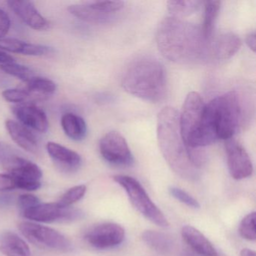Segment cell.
Returning <instances> with one entry per match:
<instances>
[{"mask_svg": "<svg viewBox=\"0 0 256 256\" xmlns=\"http://www.w3.org/2000/svg\"><path fill=\"white\" fill-rule=\"evenodd\" d=\"M156 41L162 54L176 64L198 62L208 52V41L202 29L172 16L166 18L160 24Z\"/></svg>", "mask_w": 256, "mask_h": 256, "instance_id": "obj_1", "label": "cell"}, {"mask_svg": "<svg viewBox=\"0 0 256 256\" xmlns=\"http://www.w3.org/2000/svg\"><path fill=\"white\" fill-rule=\"evenodd\" d=\"M247 108L244 96L236 91L211 100L204 110L202 138L209 144L218 139L232 138L246 121Z\"/></svg>", "mask_w": 256, "mask_h": 256, "instance_id": "obj_2", "label": "cell"}, {"mask_svg": "<svg viewBox=\"0 0 256 256\" xmlns=\"http://www.w3.org/2000/svg\"><path fill=\"white\" fill-rule=\"evenodd\" d=\"M157 139L162 154L170 167L180 176L196 179L198 169L192 161L180 131L179 114L174 108H164L157 118Z\"/></svg>", "mask_w": 256, "mask_h": 256, "instance_id": "obj_3", "label": "cell"}, {"mask_svg": "<svg viewBox=\"0 0 256 256\" xmlns=\"http://www.w3.org/2000/svg\"><path fill=\"white\" fill-rule=\"evenodd\" d=\"M122 85L128 94L134 96L158 102L166 96V71L161 62L156 60H138L130 64L124 73Z\"/></svg>", "mask_w": 256, "mask_h": 256, "instance_id": "obj_4", "label": "cell"}, {"mask_svg": "<svg viewBox=\"0 0 256 256\" xmlns=\"http://www.w3.org/2000/svg\"><path fill=\"white\" fill-rule=\"evenodd\" d=\"M113 178L124 188L133 206L145 218L160 227H168L169 222L166 216L151 200L137 180L126 175H116Z\"/></svg>", "mask_w": 256, "mask_h": 256, "instance_id": "obj_5", "label": "cell"}, {"mask_svg": "<svg viewBox=\"0 0 256 256\" xmlns=\"http://www.w3.org/2000/svg\"><path fill=\"white\" fill-rule=\"evenodd\" d=\"M205 104L200 94L196 92H190L184 102L179 116L180 131L188 148H198Z\"/></svg>", "mask_w": 256, "mask_h": 256, "instance_id": "obj_6", "label": "cell"}, {"mask_svg": "<svg viewBox=\"0 0 256 256\" xmlns=\"http://www.w3.org/2000/svg\"><path fill=\"white\" fill-rule=\"evenodd\" d=\"M18 228L26 240L38 248L60 252L72 250L70 240L52 228L32 222H22Z\"/></svg>", "mask_w": 256, "mask_h": 256, "instance_id": "obj_7", "label": "cell"}, {"mask_svg": "<svg viewBox=\"0 0 256 256\" xmlns=\"http://www.w3.org/2000/svg\"><path fill=\"white\" fill-rule=\"evenodd\" d=\"M100 150L104 160L118 166H131L134 157L124 136L118 132H110L100 140Z\"/></svg>", "mask_w": 256, "mask_h": 256, "instance_id": "obj_8", "label": "cell"}, {"mask_svg": "<svg viewBox=\"0 0 256 256\" xmlns=\"http://www.w3.org/2000/svg\"><path fill=\"white\" fill-rule=\"evenodd\" d=\"M24 218L38 222H68L80 218L82 212L78 210L61 208L58 203H40L22 212Z\"/></svg>", "mask_w": 256, "mask_h": 256, "instance_id": "obj_9", "label": "cell"}, {"mask_svg": "<svg viewBox=\"0 0 256 256\" xmlns=\"http://www.w3.org/2000/svg\"><path fill=\"white\" fill-rule=\"evenodd\" d=\"M228 167L232 178L236 180L250 178L253 172L252 163L245 148L236 140H226Z\"/></svg>", "mask_w": 256, "mask_h": 256, "instance_id": "obj_10", "label": "cell"}, {"mask_svg": "<svg viewBox=\"0 0 256 256\" xmlns=\"http://www.w3.org/2000/svg\"><path fill=\"white\" fill-rule=\"evenodd\" d=\"M125 238L124 228L116 223L106 222L94 226L85 235L86 242L94 248L104 250L120 245Z\"/></svg>", "mask_w": 256, "mask_h": 256, "instance_id": "obj_11", "label": "cell"}, {"mask_svg": "<svg viewBox=\"0 0 256 256\" xmlns=\"http://www.w3.org/2000/svg\"><path fill=\"white\" fill-rule=\"evenodd\" d=\"M13 113L26 128L40 132H46L48 128V120L46 113L34 103H23L14 106Z\"/></svg>", "mask_w": 256, "mask_h": 256, "instance_id": "obj_12", "label": "cell"}, {"mask_svg": "<svg viewBox=\"0 0 256 256\" xmlns=\"http://www.w3.org/2000/svg\"><path fill=\"white\" fill-rule=\"evenodd\" d=\"M10 8L14 14L28 26L36 30L48 29V22L38 12L34 4L30 1H8Z\"/></svg>", "mask_w": 256, "mask_h": 256, "instance_id": "obj_13", "label": "cell"}, {"mask_svg": "<svg viewBox=\"0 0 256 256\" xmlns=\"http://www.w3.org/2000/svg\"><path fill=\"white\" fill-rule=\"evenodd\" d=\"M4 168L16 179L40 181L42 172L35 163L22 157L12 156L4 161Z\"/></svg>", "mask_w": 256, "mask_h": 256, "instance_id": "obj_14", "label": "cell"}, {"mask_svg": "<svg viewBox=\"0 0 256 256\" xmlns=\"http://www.w3.org/2000/svg\"><path fill=\"white\" fill-rule=\"evenodd\" d=\"M46 149L56 166L64 172H76L82 164L80 156L76 151L55 142H48Z\"/></svg>", "mask_w": 256, "mask_h": 256, "instance_id": "obj_15", "label": "cell"}, {"mask_svg": "<svg viewBox=\"0 0 256 256\" xmlns=\"http://www.w3.org/2000/svg\"><path fill=\"white\" fill-rule=\"evenodd\" d=\"M6 127L10 137L20 148L30 154H36L38 152L36 138L29 128L12 120H6Z\"/></svg>", "mask_w": 256, "mask_h": 256, "instance_id": "obj_16", "label": "cell"}, {"mask_svg": "<svg viewBox=\"0 0 256 256\" xmlns=\"http://www.w3.org/2000/svg\"><path fill=\"white\" fill-rule=\"evenodd\" d=\"M181 234L184 241L198 254L202 256H218L210 241L193 226H184Z\"/></svg>", "mask_w": 256, "mask_h": 256, "instance_id": "obj_17", "label": "cell"}, {"mask_svg": "<svg viewBox=\"0 0 256 256\" xmlns=\"http://www.w3.org/2000/svg\"><path fill=\"white\" fill-rule=\"evenodd\" d=\"M0 252L6 256H30V248L20 236L5 230L0 233Z\"/></svg>", "mask_w": 256, "mask_h": 256, "instance_id": "obj_18", "label": "cell"}, {"mask_svg": "<svg viewBox=\"0 0 256 256\" xmlns=\"http://www.w3.org/2000/svg\"><path fill=\"white\" fill-rule=\"evenodd\" d=\"M0 50L28 56H43L50 54V48L40 44L26 43L12 38H0Z\"/></svg>", "mask_w": 256, "mask_h": 256, "instance_id": "obj_19", "label": "cell"}, {"mask_svg": "<svg viewBox=\"0 0 256 256\" xmlns=\"http://www.w3.org/2000/svg\"><path fill=\"white\" fill-rule=\"evenodd\" d=\"M242 46L240 38L235 34L228 32L217 38L212 47L216 58L221 60L230 59Z\"/></svg>", "mask_w": 256, "mask_h": 256, "instance_id": "obj_20", "label": "cell"}, {"mask_svg": "<svg viewBox=\"0 0 256 256\" xmlns=\"http://www.w3.org/2000/svg\"><path fill=\"white\" fill-rule=\"evenodd\" d=\"M68 10L74 17L89 23H108L114 18V14H107L96 10L90 2L72 5Z\"/></svg>", "mask_w": 256, "mask_h": 256, "instance_id": "obj_21", "label": "cell"}, {"mask_svg": "<svg viewBox=\"0 0 256 256\" xmlns=\"http://www.w3.org/2000/svg\"><path fill=\"white\" fill-rule=\"evenodd\" d=\"M62 130L67 136L74 140H82L86 137V125L83 118L72 113H67L61 120Z\"/></svg>", "mask_w": 256, "mask_h": 256, "instance_id": "obj_22", "label": "cell"}, {"mask_svg": "<svg viewBox=\"0 0 256 256\" xmlns=\"http://www.w3.org/2000/svg\"><path fill=\"white\" fill-rule=\"evenodd\" d=\"M56 86L54 82L46 78L34 76L26 83V90L34 100H44L54 94Z\"/></svg>", "mask_w": 256, "mask_h": 256, "instance_id": "obj_23", "label": "cell"}, {"mask_svg": "<svg viewBox=\"0 0 256 256\" xmlns=\"http://www.w3.org/2000/svg\"><path fill=\"white\" fill-rule=\"evenodd\" d=\"M144 242L160 254H167L172 251L173 242L170 236L156 230H146L142 234Z\"/></svg>", "mask_w": 256, "mask_h": 256, "instance_id": "obj_24", "label": "cell"}, {"mask_svg": "<svg viewBox=\"0 0 256 256\" xmlns=\"http://www.w3.org/2000/svg\"><path fill=\"white\" fill-rule=\"evenodd\" d=\"M221 2L220 1H206L204 2V20L202 28L204 36L208 41L211 38L214 32L216 20L220 13Z\"/></svg>", "mask_w": 256, "mask_h": 256, "instance_id": "obj_25", "label": "cell"}, {"mask_svg": "<svg viewBox=\"0 0 256 256\" xmlns=\"http://www.w3.org/2000/svg\"><path fill=\"white\" fill-rule=\"evenodd\" d=\"M168 10L172 17L180 18L188 17L198 11L202 2L198 0H184V1H168Z\"/></svg>", "mask_w": 256, "mask_h": 256, "instance_id": "obj_26", "label": "cell"}, {"mask_svg": "<svg viewBox=\"0 0 256 256\" xmlns=\"http://www.w3.org/2000/svg\"><path fill=\"white\" fill-rule=\"evenodd\" d=\"M0 68L6 74L17 78L18 79H20L25 83H28L30 79L36 76L30 68L25 66L19 65L16 62L2 64L0 66Z\"/></svg>", "mask_w": 256, "mask_h": 256, "instance_id": "obj_27", "label": "cell"}, {"mask_svg": "<svg viewBox=\"0 0 256 256\" xmlns=\"http://www.w3.org/2000/svg\"><path fill=\"white\" fill-rule=\"evenodd\" d=\"M86 186L84 185L76 186L66 192L56 203L61 208H70L73 204L80 200L86 194Z\"/></svg>", "mask_w": 256, "mask_h": 256, "instance_id": "obj_28", "label": "cell"}, {"mask_svg": "<svg viewBox=\"0 0 256 256\" xmlns=\"http://www.w3.org/2000/svg\"><path fill=\"white\" fill-rule=\"evenodd\" d=\"M256 212H252L247 214L241 221L239 232L240 234L244 239L250 241L256 240Z\"/></svg>", "mask_w": 256, "mask_h": 256, "instance_id": "obj_29", "label": "cell"}, {"mask_svg": "<svg viewBox=\"0 0 256 256\" xmlns=\"http://www.w3.org/2000/svg\"><path fill=\"white\" fill-rule=\"evenodd\" d=\"M2 96L7 102L18 104L30 103V100L32 102V96L26 90V88L6 90L2 92Z\"/></svg>", "mask_w": 256, "mask_h": 256, "instance_id": "obj_30", "label": "cell"}, {"mask_svg": "<svg viewBox=\"0 0 256 256\" xmlns=\"http://www.w3.org/2000/svg\"><path fill=\"white\" fill-rule=\"evenodd\" d=\"M169 192H170V194L176 200H180L190 208H194V209L200 208V204L198 203V202L184 190L178 188V187H172L169 190Z\"/></svg>", "mask_w": 256, "mask_h": 256, "instance_id": "obj_31", "label": "cell"}, {"mask_svg": "<svg viewBox=\"0 0 256 256\" xmlns=\"http://www.w3.org/2000/svg\"><path fill=\"white\" fill-rule=\"evenodd\" d=\"M40 202V198L37 196L31 194H20L18 199V205L20 212L36 206Z\"/></svg>", "mask_w": 256, "mask_h": 256, "instance_id": "obj_32", "label": "cell"}, {"mask_svg": "<svg viewBox=\"0 0 256 256\" xmlns=\"http://www.w3.org/2000/svg\"><path fill=\"white\" fill-rule=\"evenodd\" d=\"M16 187V180L10 174H0V192L10 191Z\"/></svg>", "mask_w": 256, "mask_h": 256, "instance_id": "obj_33", "label": "cell"}, {"mask_svg": "<svg viewBox=\"0 0 256 256\" xmlns=\"http://www.w3.org/2000/svg\"><path fill=\"white\" fill-rule=\"evenodd\" d=\"M14 178V176H13ZM16 187L26 191H35L41 187V182L36 180H26L16 179Z\"/></svg>", "mask_w": 256, "mask_h": 256, "instance_id": "obj_34", "label": "cell"}, {"mask_svg": "<svg viewBox=\"0 0 256 256\" xmlns=\"http://www.w3.org/2000/svg\"><path fill=\"white\" fill-rule=\"evenodd\" d=\"M11 26L10 17L5 11L0 8V38H4Z\"/></svg>", "mask_w": 256, "mask_h": 256, "instance_id": "obj_35", "label": "cell"}, {"mask_svg": "<svg viewBox=\"0 0 256 256\" xmlns=\"http://www.w3.org/2000/svg\"><path fill=\"white\" fill-rule=\"evenodd\" d=\"M246 42L247 46L251 49L253 52H256V34L252 32V34H248L246 38Z\"/></svg>", "mask_w": 256, "mask_h": 256, "instance_id": "obj_36", "label": "cell"}, {"mask_svg": "<svg viewBox=\"0 0 256 256\" xmlns=\"http://www.w3.org/2000/svg\"><path fill=\"white\" fill-rule=\"evenodd\" d=\"M11 62H14V58L0 50V64L2 65V64H11Z\"/></svg>", "mask_w": 256, "mask_h": 256, "instance_id": "obj_37", "label": "cell"}, {"mask_svg": "<svg viewBox=\"0 0 256 256\" xmlns=\"http://www.w3.org/2000/svg\"><path fill=\"white\" fill-rule=\"evenodd\" d=\"M240 256H256V252L250 248H242L240 251Z\"/></svg>", "mask_w": 256, "mask_h": 256, "instance_id": "obj_38", "label": "cell"}]
</instances>
